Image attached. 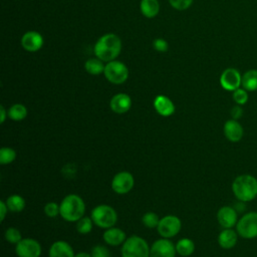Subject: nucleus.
Wrapping results in <instances>:
<instances>
[{"label":"nucleus","instance_id":"nucleus-12","mask_svg":"<svg viewBox=\"0 0 257 257\" xmlns=\"http://www.w3.org/2000/svg\"><path fill=\"white\" fill-rule=\"evenodd\" d=\"M176 253V245L167 238L155 241L150 249V257H175Z\"/></svg>","mask_w":257,"mask_h":257},{"label":"nucleus","instance_id":"nucleus-39","mask_svg":"<svg viewBox=\"0 0 257 257\" xmlns=\"http://www.w3.org/2000/svg\"><path fill=\"white\" fill-rule=\"evenodd\" d=\"M75 257H92V256L87 252H78L77 254H75Z\"/></svg>","mask_w":257,"mask_h":257},{"label":"nucleus","instance_id":"nucleus-38","mask_svg":"<svg viewBox=\"0 0 257 257\" xmlns=\"http://www.w3.org/2000/svg\"><path fill=\"white\" fill-rule=\"evenodd\" d=\"M7 116H8V111H6L3 105H0V122L3 123Z\"/></svg>","mask_w":257,"mask_h":257},{"label":"nucleus","instance_id":"nucleus-7","mask_svg":"<svg viewBox=\"0 0 257 257\" xmlns=\"http://www.w3.org/2000/svg\"><path fill=\"white\" fill-rule=\"evenodd\" d=\"M237 233L244 239L257 237V212H249L243 215L236 224Z\"/></svg>","mask_w":257,"mask_h":257},{"label":"nucleus","instance_id":"nucleus-24","mask_svg":"<svg viewBox=\"0 0 257 257\" xmlns=\"http://www.w3.org/2000/svg\"><path fill=\"white\" fill-rule=\"evenodd\" d=\"M176 250H177V254H179L180 256L187 257L194 253L195 244H194L193 240H191L189 238H182L177 242Z\"/></svg>","mask_w":257,"mask_h":257},{"label":"nucleus","instance_id":"nucleus-15","mask_svg":"<svg viewBox=\"0 0 257 257\" xmlns=\"http://www.w3.org/2000/svg\"><path fill=\"white\" fill-rule=\"evenodd\" d=\"M132 106V98L128 94L119 92L114 94L109 100V107L115 113H125Z\"/></svg>","mask_w":257,"mask_h":257},{"label":"nucleus","instance_id":"nucleus-4","mask_svg":"<svg viewBox=\"0 0 257 257\" xmlns=\"http://www.w3.org/2000/svg\"><path fill=\"white\" fill-rule=\"evenodd\" d=\"M90 218L94 225L102 229H108L114 226L117 221L116 211L109 205H98L91 211Z\"/></svg>","mask_w":257,"mask_h":257},{"label":"nucleus","instance_id":"nucleus-19","mask_svg":"<svg viewBox=\"0 0 257 257\" xmlns=\"http://www.w3.org/2000/svg\"><path fill=\"white\" fill-rule=\"evenodd\" d=\"M102 238L107 245L115 247L124 243V241L126 240V235L121 229L111 227L103 232Z\"/></svg>","mask_w":257,"mask_h":257},{"label":"nucleus","instance_id":"nucleus-37","mask_svg":"<svg viewBox=\"0 0 257 257\" xmlns=\"http://www.w3.org/2000/svg\"><path fill=\"white\" fill-rule=\"evenodd\" d=\"M8 207L6 205V202L4 201H0V220L1 221H4L5 219V216L7 215V212H8Z\"/></svg>","mask_w":257,"mask_h":257},{"label":"nucleus","instance_id":"nucleus-35","mask_svg":"<svg viewBox=\"0 0 257 257\" xmlns=\"http://www.w3.org/2000/svg\"><path fill=\"white\" fill-rule=\"evenodd\" d=\"M153 46L159 52H166L169 49V43L164 38H156L153 41Z\"/></svg>","mask_w":257,"mask_h":257},{"label":"nucleus","instance_id":"nucleus-25","mask_svg":"<svg viewBox=\"0 0 257 257\" xmlns=\"http://www.w3.org/2000/svg\"><path fill=\"white\" fill-rule=\"evenodd\" d=\"M5 202L9 211L13 213H19L25 208V200L20 195H11Z\"/></svg>","mask_w":257,"mask_h":257},{"label":"nucleus","instance_id":"nucleus-13","mask_svg":"<svg viewBox=\"0 0 257 257\" xmlns=\"http://www.w3.org/2000/svg\"><path fill=\"white\" fill-rule=\"evenodd\" d=\"M20 42L24 50L28 52H36L42 48L44 40L43 36L39 32L30 30L22 35Z\"/></svg>","mask_w":257,"mask_h":257},{"label":"nucleus","instance_id":"nucleus-3","mask_svg":"<svg viewBox=\"0 0 257 257\" xmlns=\"http://www.w3.org/2000/svg\"><path fill=\"white\" fill-rule=\"evenodd\" d=\"M234 196L241 202H250L257 197V179L252 175H240L232 183Z\"/></svg>","mask_w":257,"mask_h":257},{"label":"nucleus","instance_id":"nucleus-33","mask_svg":"<svg viewBox=\"0 0 257 257\" xmlns=\"http://www.w3.org/2000/svg\"><path fill=\"white\" fill-rule=\"evenodd\" d=\"M194 0H169V3L171 4V6L179 11H183L188 9Z\"/></svg>","mask_w":257,"mask_h":257},{"label":"nucleus","instance_id":"nucleus-30","mask_svg":"<svg viewBox=\"0 0 257 257\" xmlns=\"http://www.w3.org/2000/svg\"><path fill=\"white\" fill-rule=\"evenodd\" d=\"M4 237H5L6 241H8L9 243H12V244H17L18 242H20L22 240L20 231L14 227L7 228L5 231Z\"/></svg>","mask_w":257,"mask_h":257},{"label":"nucleus","instance_id":"nucleus-6","mask_svg":"<svg viewBox=\"0 0 257 257\" xmlns=\"http://www.w3.org/2000/svg\"><path fill=\"white\" fill-rule=\"evenodd\" d=\"M103 74L110 83L121 84L128 78V68L123 62L112 60L106 62Z\"/></svg>","mask_w":257,"mask_h":257},{"label":"nucleus","instance_id":"nucleus-29","mask_svg":"<svg viewBox=\"0 0 257 257\" xmlns=\"http://www.w3.org/2000/svg\"><path fill=\"white\" fill-rule=\"evenodd\" d=\"M142 222H143V224L147 228L153 229V228H157L158 227L159 222H160V218H159V216L155 212H147L143 216Z\"/></svg>","mask_w":257,"mask_h":257},{"label":"nucleus","instance_id":"nucleus-1","mask_svg":"<svg viewBox=\"0 0 257 257\" xmlns=\"http://www.w3.org/2000/svg\"><path fill=\"white\" fill-rule=\"evenodd\" d=\"M121 51V40L114 33L100 36L93 46V53L104 62L115 60Z\"/></svg>","mask_w":257,"mask_h":257},{"label":"nucleus","instance_id":"nucleus-5","mask_svg":"<svg viewBox=\"0 0 257 257\" xmlns=\"http://www.w3.org/2000/svg\"><path fill=\"white\" fill-rule=\"evenodd\" d=\"M150 249L145 239L133 235L121 245V257H150Z\"/></svg>","mask_w":257,"mask_h":257},{"label":"nucleus","instance_id":"nucleus-28","mask_svg":"<svg viewBox=\"0 0 257 257\" xmlns=\"http://www.w3.org/2000/svg\"><path fill=\"white\" fill-rule=\"evenodd\" d=\"M93 222L91 218L82 217L76 222V230L79 234H88L92 230Z\"/></svg>","mask_w":257,"mask_h":257},{"label":"nucleus","instance_id":"nucleus-23","mask_svg":"<svg viewBox=\"0 0 257 257\" xmlns=\"http://www.w3.org/2000/svg\"><path fill=\"white\" fill-rule=\"evenodd\" d=\"M103 62L104 61H102L101 59H99L96 56L92 57V58H89L84 63V69L89 74L99 75V74L103 73V71H104L105 64H103Z\"/></svg>","mask_w":257,"mask_h":257},{"label":"nucleus","instance_id":"nucleus-2","mask_svg":"<svg viewBox=\"0 0 257 257\" xmlns=\"http://www.w3.org/2000/svg\"><path fill=\"white\" fill-rule=\"evenodd\" d=\"M60 216L67 222H77L85 212V204L82 198L76 194L65 196L59 204Z\"/></svg>","mask_w":257,"mask_h":257},{"label":"nucleus","instance_id":"nucleus-34","mask_svg":"<svg viewBox=\"0 0 257 257\" xmlns=\"http://www.w3.org/2000/svg\"><path fill=\"white\" fill-rule=\"evenodd\" d=\"M92 257H111L108 249L102 245H95L91 249Z\"/></svg>","mask_w":257,"mask_h":257},{"label":"nucleus","instance_id":"nucleus-22","mask_svg":"<svg viewBox=\"0 0 257 257\" xmlns=\"http://www.w3.org/2000/svg\"><path fill=\"white\" fill-rule=\"evenodd\" d=\"M241 86L247 91L257 90V69L251 68L242 74Z\"/></svg>","mask_w":257,"mask_h":257},{"label":"nucleus","instance_id":"nucleus-17","mask_svg":"<svg viewBox=\"0 0 257 257\" xmlns=\"http://www.w3.org/2000/svg\"><path fill=\"white\" fill-rule=\"evenodd\" d=\"M154 107L162 116H170L175 112V104L167 95L159 94L154 99Z\"/></svg>","mask_w":257,"mask_h":257},{"label":"nucleus","instance_id":"nucleus-27","mask_svg":"<svg viewBox=\"0 0 257 257\" xmlns=\"http://www.w3.org/2000/svg\"><path fill=\"white\" fill-rule=\"evenodd\" d=\"M16 159V152L8 147H3L0 150V164L8 165Z\"/></svg>","mask_w":257,"mask_h":257},{"label":"nucleus","instance_id":"nucleus-21","mask_svg":"<svg viewBox=\"0 0 257 257\" xmlns=\"http://www.w3.org/2000/svg\"><path fill=\"white\" fill-rule=\"evenodd\" d=\"M140 9L145 17L154 18L160 12V2L159 0H141Z\"/></svg>","mask_w":257,"mask_h":257},{"label":"nucleus","instance_id":"nucleus-8","mask_svg":"<svg viewBox=\"0 0 257 257\" xmlns=\"http://www.w3.org/2000/svg\"><path fill=\"white\" fill-rule=\"evenodd\" d=\"M181 228L182 223L180 218L175 215H168L160 219L157 231L161 237L170 239L175 237L180 232Z\"/></svg>","mask_w":257,"mask_h":257},{"label":"nucleus","instance_id":"nucleus-11","mask_svg":"<svg viewBox=\"0 0 257 257\" xmlns=\"http://www.w3.org/2000/svg\"><path fill=\"white\" fill-rule=\"evenodd\" d=\"M15 252L18 257H39L41 255V245L35 239L24 238L16 244Z\"/></svg>","mask_w":257,"mask_h":257},{"label":"nucleus","instance_id":"nucleus-32","mask_svg":"<svg viewBox=\"0 0 257 257\" xmlns=\"http://www.w3.org/2000/svg\"><path fill=\"white\" fill-rule=\"evenodd\" d=\"M44 213L47 217L49 218H54L57 215L60 214L59 211V205L56 204L55 202H48L47 204H45L44 206Z\"/></svg>","mask_w":257,"mask_h":257},{"label":"nucleus","instance_id":"nucleus-14","mask_svg":"<svg viewBox=\"0 0 257 257\" xmlns=\"http://www.w3.org/2000/svg\"><path fill=\"white\" fill-rule=\"evenodd\" d=\"M217 220L221 227L224 229L233 228L238 222L237 211L230 206H223L217 213Z\"/></svg>","mask_w":257,"mask_h":257},{"label":"nucleus","instance_id":"nucleus-36","mask_svg":"<svg viewBox=\"0 0 257 257\" xmlns=\"http://www.w3.org/2000/svg\"><path fill=\"white\" fill-rule=\"evenodd\" d=\"M230 114H231V116H232L233 119H237V120H238V119L243 115V108L241 107V105L236 104V105H234V106L231 108Z\"/></svg>","mask_w":257,"mask_h":257},{"label":"nucleus","instance_id":"nucleus-20","mask_svg":"<svg viewBox=\"0 0 257 257\" xmlns=\"http://www.w3.org/2000/svg\"><path fill=\"white\" fill-rule=\"evenodd\" d=\"M238 241V233L232 228L223 229L218 236V244L223 249L233 248Z\"/></svg>","mask_w":257,"mask_h":257},{"label":"nucleus","instance_id":"nucleus-26","mask_svg":"<svg viewBox=\"0 0 257 257\" xmlns=\"http://www.w3.org/2000/svg\"><path fill=\"white\" fill-rule=\"evenodd\" d=\"M8 111V117L12 120H22L27 115V108L25 105L21 103H15L9 107Z\"/></svg>","mask_w":257,"mask_h":257},{"label":"nucleus","instance_id":"nucleus-10","mask_svg":"<svg viewBox=\"0 0 257 257\" xmlns=\"http://www.w3.org/2000/svg\"><path fill=\"white\" fill-rule=\"evenodd\" d=\"M135 185V180L130 172L122 171L114 175L111 181V189L119 195L128 193Z\"/></svg>","mask_w":257,"mask_h":257},{"label":"nucleus","instance_id":"nucleus-9","mask_svg":"<svg viewBox=\"0 0 257 257\" xmlns=\"http://www.w3.org/2000/svg\"><path fill=\"white\" fill-rule=\"evenodd\" d=\"M242 74L237 68L228 67L220 75V85L227 91H234L241 87Z\"/></svg>","mask_w":257,"mask_h":257},{"label":"nucleus","instance_id":"nucleus-18","mask_svg":"<svg viewBox=\"0 0 257 257\" xmlns=\"http://www.w3.org/2000/svg\"><path fill=\"white\" fill-rule=\"evenodd\" d=\"M49 257H75L74 251L69 243L58 240L52 243L49 248Z\"/></svg>","mask_w":257,"mask_h":257},{"label":"nucleus","instance_id":"nucleus-16","mask_svg":"<svg viewBox=\"0 0 257 257\" xmlns=\"http://www.w3.org/2000/svg\"><path fill=\"white\" fill-rule=\"evenodd\" d=\"M224 135L226 139L232 143L241 141L244 135V130L237 119H228L224 124Z\"/></svg>","mask_w":257,"mask_h":257},{"label":"nucleus","instance_id":"nucleus-31","mask_svg":"<svg viewBox=\"0 0 257 257\" xmlns=\"http://www.w3.org/2000/svg\"><path fill=\"white\" fill-rule=\"evenodd\" d=\"M232 97H233V100L236 102V104L243 105L248 101L249 95H248V91L245 88L239 87L233 91Z\"/></svg>","mask_w":257,"mask_h":257}]
</instances>
